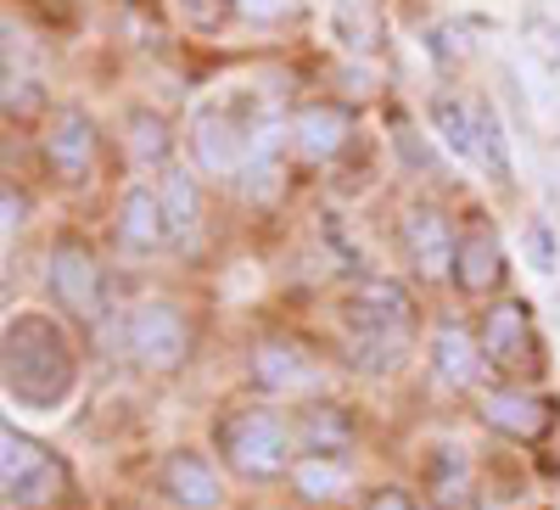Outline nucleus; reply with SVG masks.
<instances>
[{"instance_id": "1", "label": "nucleus", "mask_w": 560, "mask_h": 510, "mask_svg": "<svg viewBox=\"0 0 560 510\" xmlns=\"http://www.w3.org/2000/svg\"><path fill=\"white\" fill-rule=\"evenodd\" d=\"M79 382L68 332L45 314H18L7 326V393L28 409H57Z\"/></svg>"}, {"instance_id": "2", "label": "nucleus", "mask_w": 560, "mask_h": 510, "mask_svg": "<svg viewBox=\"0 0 560 510\" xmlns=\"http://www.w3.org/2000/svg\"><path fill=\"white\" fill-rule=\"evenodd\" d=\"M213 443L230 460V472H242L253 483L292 472V438L280 427V415H269V409H230L213 432Z\"/></svg>"}, {"instance_id": "3", "label": "nucleus", "mask_w": 560, "mask_h": 510, "mask_svg": "<svg viewBox=\"0 0 560 510\" xmlns=\"http://www.w3.org/2000/svg\"><path fill=\"white\" fill-rule=\"evenodd\" d=\"M68 472L51 449H39L34 438H23L18 427L0 432V494H7V510H39L62 494Z\"/></svg>"}, {"instance_id": "4", "label": "nucleus", "mask_w": 560, "mask_h": 510, "mask_svg": "<svg viewBox=\"0 0 560 510\" xmlns=\"http://www.w3.org/2000/svg\"><path fill=\"white\" fill-rule=\"evenodd\" d=\"M45 281H51V298L73 314V320H96L102 314V264L79 236H62L45 258Z\"/></svg>"}, {"instance_id": "5", "label": "nucleus", "mask_w": 560, "mask_h": 510, "mask_svg": "<svg viewBox=\"0 0 560 510\" xmlns=\"http://www.w3.org/2000/svg\"><path fill=\"white\" fill-rule=\"evenodd\" d=\"M124 348L135 364L147 370H174L191 348V332H185V320L174 303H140L129 320H124Z\"/></svg>"}, {"instance_id": "6", "label": "nucleus", "mask_w": 560, "mask_h": 510, "mask_svg": "<svg viewBox=\"0 0 560 510\" xmlns=\"http://www.w3.org/2000/svg\"><path fill=\"white\" fill-rule=\"evenodd\" d=\"M191 152L208 174H230V169H242V158H253L247 147V124L230 113L224 102H202L191 113Z\"/></svg>"}, {"instance_id": "7", "label": "nucleus", "mask_w": 560, "mask_h": 510, "mask_svg": "<svg viewBox=\"0 0 560 510\" xmlns=\"http://www.w3.org/2000/svg\"><path fill=\"white\" fill-rule=\"evenodd\" d=\"M404 253L415 264V275H427V281H438V275L454 269L459 258V242H454V230L438 208H409L404 213Z\"/></svg>"}, {"instance_id": "8", "label": "nucleus", "mask_w": 560, "mask_h": 510, "mask_svg": "<svg viewBox=\"0 0 560 510\" xmlns=\"http://www.w3.org/2000/svg\"><path fill=\"white\" fill-rule=\"evenodd\" d=\"M90 163H96V124H90L79 107H62L45 129V169L57 179H84Z\"/></svg>"}, {"instance_id": "9", "label": "nucleus", "mask_w": 560, "mask_h": 510, "mask_svg": "<svg viewBox=\"0 0 560 510\" xmlns=\"http://www.w3.org/2000/svg\"><path fill=\"white\" fill-rule=\"evenodd\" d=\"M158 483H163V494H168L174 505H185V510H213V505L224 499L219 472L208 466L202 449H174V454H163Z\"/></svg>"}, {"instance_id": "10", "label": "nucleus", "mask_w": 560, "mask_h": 510, "mask_svg": "<svg viewBox=\"0 0 560 510\" xmlns=\"http://www.w3.org/2000/svg\"><path fill=\"white\" fill-rule=\"evenodd\" d=\"M482 353H488L499 370L538 364V337H533L527 303H499V309L482 320Z\"/></svg>"}, {"instance_id": "11", "label": "nucleus", "mask_w": 560, "mask_h": 510, "mask_svg": "<svg viewBox=\"0 0 560 510\" xmlns=\"http://www.w3.org/2000/svg\"><path fill=\"white\" fill-rule=\"evenodd\" d=\"M409 292L398 281H382V275H370L348 292V320L353 332H409Z\"/></svg>"}, {"instance_id": "12", "label": "nucleus", "mask_w": 560, "mask_h": 510, "mask_svg": "<svg viewBox=\"0 0 560 510\" xmlns=\"http://www.w3.org/2000/svg\"><path fill=\"white\" fill-rule=\"evenodd\" d=\"M118 242L124 253H158L168 236V213H163V197L152 185H129L124 202H118Z\"/></svg>"}, {"instance_id": "13", "label": "nucleus", "mask_w": 560, "mask_h": 510, "mask_svg": "<svg viewBox=\"0 0 560 510\" xmlns=\"http://www.w3.org/2000/svg\"><path fill=\"white\" fill-rule=\"evenodd\" d=\"M504 275V247H499V230L488 219H471V230L459 236V258H454V281L459 292H493Z\"/></svg>"}, {"instance_id": "14", "label": "nucleus", "mask_w": 560, "mask_h": 510, "mask_svg": "<svg viewBox=\"0 0 560 510\" xmlns=\"http://www.w3.org/2000/svg\"><path fill=\"white\" fill-rule=\"evenodd\" d=\"M348 135H353V118L337 102H308V107L292 113V141L308 158H337L348 147Z\"/></svg>"}, {"instance_id": "15", "label": "nucleus", "mask_w": 560, "mask_h": 510, "mask_svg": "<svg viewBox=\"0 0 560 510\" xmlns=\"http://www.w3.org/2000/svg\"><path fill=\"white\" fill-rule=\"evenodd\" d=\"M482 337H471L459 326V320H443V326L432 332V370L448 382V387H471L477 370H482Z\"/></svg>"}, {"instance_id": "16", "label": "nucleus", "mask_w": 560, "mask_h": 510, "mask_svg": "<svg viewBox=\"0 0 560 510\" xmlns=\"http://www.w3.org/2000/svg\"><path fill=\"white\" fill-rule=\"evenodd\" d=\"M482 415L504 438H516V443H538L549 432V404L533 398V393H488Z\"/></svg>"}, {"instance_id": "17", "label": "nucleus", "mask_w": 560, "mask_h": 510, "mask_svg": "<svg viewBox=\"0 0 560 510\" xmlns=\"http://www.w3.org/2000/svg\"><path fill=\"white\" fill-rule=\"evenodd\" d=\"M427 494L443 505V510H459L471 499V460H465L454 443H438L427 454Z\"/></svg>"}, {"instance_id": "18", "label": "nucleus", "mask_w": 560, "mask_h": 510, "mask_svg": "<svg viewBox=\"0 0 560 510\" xmlns=\"http://www.w3.org/2000/svg\"><path fill=\"white\" fill-rule=\"evenodd\" d=\"M298 438H303L308 454L348 449V443H353V415L337 409V404H303V409H298Z\"/></svg>"}, {"instance_id": "19", "label": "nucleus", "mask_w": 560, "mask_h": 510, "mask_svg": "<svg viewBox=\"0 0 560 510\" xmlns=\"http://www.w3.org/2000/svg\"><path fill=\"white\" fill-rule=\"evenodd\" d=\"M253 382L269 387V393H292V387H308L314 382V364L298 348H287V343H269L253 359Z\"/></svg>"}, {"instance_id": "20", "label": "nucleus", "mask_w": 560, "mask_h": 510, "mask_svg": "<svg viewBox=\"0 0 560 510\" xmlns=\"http://www.w3.org/2000/svg\"><path fill=\"white\" fill-rule=\"evenodd\" d=\"M158 197H163V213H168V236L174 242H191V230L202 219V197H197V179L185 169H168L158 179Z\"/></svg>"}, {"instance_id": "21", "label": "nucleus", "mask_w": 560, "mask_h": 510, "mask_svg": "<svg viewBox=\"0 0 560 510\" xmlns=\"http://www.w3.org/2000/svg\"><path fill=\"white\" fill-rule=\"evenodd\" d=\"M432 124H438L443 147H448L459 163H482V152H477V118H471V102L438 96V102H432Z\"/></svg>"}, {"instance_id": "22", "label": "nucleus", "mask_w": 560, "mask_h": 510, "mask_svg": "<svg viewBox=\"0 0 560 510\" xmlns=\"http://www.w3.org/2000/svg\"><path fill=\"white\" fill-rule=\"evenodd\" d=\"M471 118H477V152H482V169H488L499 185H510V141H504L499 113H493L482 96H471Z\"/></svg>"}, {"instance_id": "23", "label": "nucleus", "mask_w": 560, "mask_h": 510, "mask_svg": "<svg viewBox=\"0 0 560 510\" xmlns=\"http://www.w3.org/2000/svg\"><path fill=\"white\" fill-rule=\"evenodd\" d=\"M292 488L303 499H337L348 488V472L337 466L331 454H308V460H292Z\"/></svg>"}, {"instance_id": "24", "label": "nucleus", "mask_w": 560, "mask_h": 510, "mask_svg": "<svg viewBox=\"0 0 560 510\" xmlns=\"http://www.w3.org/2000/svg\"><path fill=\"white\" fill-rule=\"evenodd\" d=\"M409 348V332H353L348 337V359L359 370H393Z\"/></svg>"}, {"instance_id": "25", "label": "nucleus", "mask_w": 560, "mask_h": 510, "mask_svg": "<svg viewBox=\"0 0 560 510\" xmlns=\"http://www.w3.org/2000/svg\"><path fill=\"white\" fill-rule=\"evenodd\" d=\"M331 34L348 51H370V39H376V7L370 0H331Z\"/></svg>"}, {"instance_id": "26", "label": "nucleus", "mask_w": 560, "mask_h": 510, "mask_svg": "<svg viewBox=\"0 0 560 510\" xmlns=\"http://www.w3.org/2000/svg\"><path fill=\"white\" fill-rule=\"evenodd\" d=\"M168 124L158 118V113H129V158L140 163V169H158L163 158H168Z\"/></svg>"}, {"instance_id": "27", "label": "nucleus", "mask_w": 560, "mask_h": 510, "mask_svg": "<svg viewBox=\"0 0 560 510\" xmlns=\"http://www.w3.org/2000/svg\"><path fill=\"white\" fill-rule=\"evenodd\" d=\"M527 258H533L538 275H555V269H560V253H555V236H549V224H544V219L527 224Z\"/></svg>"}, {"instance_id": "28", "label": "nucleus", "mask_w": 560, "mask_h": 510, "mask_svg": "<svg viewBox=\"0 0 560 510\" xmlns=\"http://www.w3.org/2000/svg\"><path fill=\"white\" fill-rule=\"evenodd\" d=\"M179 12H185V23H191V28H219L224 23V7H219V0H179Z\"/></svg>"}, {"instance_id": "29", "label": "nucleus", "mask_w": 560, "mask_h": 510, "mask_svg": "<svg viewBox=\"0 0 560 510\" xmlns=\"http://www.w3.org/2000/svg\"><path fill=\"white\" fill-rule=\"evenodd\" d=\"M236 7H242L253 23H269V18H287V12L298 7V0H236Z\"/></svg>"}, {"instance_id": "30", "label": "nucleus", "mask_w": 560, "mask_h": 510, "mask_svg": "<svg viewBox=\"0 0 560 510\" xmlns=\"http://www.w3.org/2000/svg\"><path fill=\"white\" fill-rule=\"evenodd\" d=\"M454 34H459L454 23H443V28H432V34H427V39H432V57H438L443 68H448V62L459 57V45H454Z\"/></svg>"}, {"instance_id": "31", "label": "nucleus", "mask_w": 560, "mask_h": 510, "mask_svg": "<svg viewBox=\"0 0 560 510\" xmlns=\"http://www.w3.org/2000/svg\"><path fill=\"white\" fill-rule=\"evenodd\" d=\"M364 510H415V499L404 488H376V494L364 499Z\"/></svg>"}, {"instance_id": "32", "label": "nucleus", "mask_w": 560, "mask_h": 510, "mask_svg": "<svg viewBox=\"0 0 560 510\" xmlns=\"http://www.w3.org/2000/svg\"><path fill=\"white\" fill-rule=\"evenodd\" d=\"M18 219H23V202H18V192L7 185V230H18Z\"/></svg>"}, {"instance_id": "33", "label": "nucleus", "mask_w": 560, "mask_h": 510, "mask_svg": "<svg viewBox=\"0 0 560 510\" xmlns=\"http://www.w3.org/2000/svg\"><path fill=\"white\" fill-rule=\"evenodd\" d=\"M549 39H555V51H560V23H555V34H549Z\"/></svg>"}]
</instances>
